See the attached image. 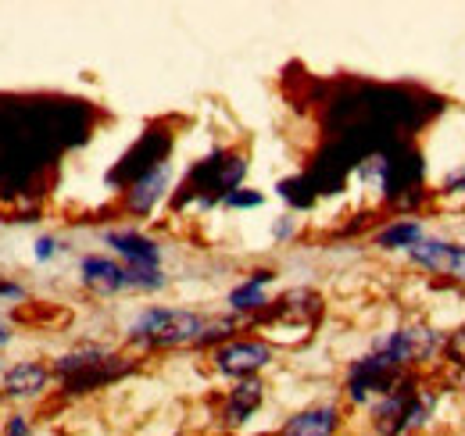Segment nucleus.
<instances>
[{"mask_svg": "<svg viewBox=\"0 0 465 436\" xmlns=\"http://www.w3.org/2000/svg\"><path fill=\"white\" fill-rule=\"evenodd\" d=\"M169 151H173V133H169L165 125H151V129L122 154V162L104 175V183H108L112 190H125V186H133L140 175H147L151 168L169 162Z\"/></svg>", "mask_w": 465, "mask_h": 436, "instance_id": "3", "label": "nucleus"}, {"mask_svg": "<svg viewBox=\"0 0 465 436\" xmlns=\"http://www.w3.org/2000/svg\"><path fill=\"white\" fill-rule=\"evenodd\" d=\"M79 282H83V290H90L97 297H118V293H125V265L108 254H83Z\"/></svg>", "mask_w": 465, "mask_h": 436, "instance_id": "11", "label": "nucleus"}, {"mask_svg": "<svg viewBox=\"0 0 465 436\" xmlns=\"http://www.w3.org/2000/svg\"><path fill=\"white\" fill-rule=\"evenodd\" d=\"M243 175H247V158L215 147L208 158H201L193 164L186 172V179L179 183V190L173 197V212H186L190 204H197L201 212L223 208V201L230 197L232 190L243 186Z\"/></svg>", "mask_w": 465, "mask_h": 436, "instance_id": "1", "label": "nucleus"}, {"mask_svg": "<svg viewBox=\"0 0 465 436\" xmlns=\"http://www.w3.org/2000/svg\"><path fill=\"white\" fill-rule=\"evenodd\" d=\"M262 401H265V382L258 380V376L240 380L230 393H226V401H223V426H226V430L247 426L251 415L262 408Z\"/></svg>", "mask_w": 465, "mask_h": 436, "instance_id": "14", "label": "nucleus"}, {"mask_svg": "<svg viewBox=\"0 0 465 436\" xmlns=\"http://www.w3.org/2000/svg\"><path fill=\"white\" fill-rule=\"evenodd\" d=\"M0 301L4 304H22V301H29V286L11 279V275H0Z\"/></svg>", "mask_w": 465, "mask_h": 436, "instance_id": "20", "label": "nucleus"}, {"mask_svg": "<svg viewBox=\"0 0 465 436\" xmlns=\"http://www.w3.org/2000/svg\"><path fill=\"white\" fill-rule=\"evenodd\" d=\"M341 422H344V415L337 404H315V408H304V411L291 415L280 426V436H337Z\"/></svg>", "mask_w": 465, "mask_h": 436, "instance_id": "15", "label": "nucleus"}, {"mask_svg": "<svg viewBox=\"0 0 465 436\" xmlns=\"http://www.w3.org/2000/svg\"><path fill=\"white\" fill-rule=\"evenodd\" d=\"M437 332L426 326H405V329H394V332H387V336H380L376 343H372V351H380V354H387L398 369H405L411 362H419V358H430L433 351H437Z\"/></svg>", "mask_w": 465, "mask_h": 436, "instance_id": "9", "label": "nucleus"}, {"mask_svg": "<svg viewBox=\"0 0 465 436\" xmlns=\"http://www.w3.org/2000/svg\"><path fill=\"white\" fill-rule=\"evenodd\" d=\"M272 358H276V351H272V343L269 340H226V343H219L215 351H212V369L219 372V376H226V380H251V376H258L265 365H272Z\"/></svg>", "mask_w": 465, "mask_h": 436, "instance_id": "4", "label": "nucleus"}, {"mask_svg": "<svg viewBox=\"0 0 465 436\" xmlns=\"http://www.w3.org/2000/svg\"><path fill=\"white\" fill-rule=\"evenodd\" d=\"M136 369V362L133 358H122L115 351H108L104 358H97V362H90V365H83L75 376H68V380H61V397H83V393H94V390H104V386H112L118 382L122 376H129Z\"/></svg>", "mask_w": 465, "mask_h": 436, "instance_id": "7", "label": "nucleus"}, {"mask_svg": "<svg viewBox=\"0 0 465 436\" xmlns=\"http://www.w3.org/2000/svg\"><path fill=\"white\" fill-rule=\"evenodd\" d=\"M11 340H15V326L0 322V351H4V347H11Z\"/></svg>", "mask_w": 465, "mask_h": 436, "instance_id": "23", "label": "nucleus"}, {"mask_svg": "<svg viewBox=\"0 0 465 436\" xmlns=\"http://www.w3.org/2000/svg\"><path fill=\"white\" fill-rule=\"evenodd\" d=\"M276 282V272L272 269H254V272L247 275L243 282H236L230 290V297H226V304H230V312L240 319V315H262V312H269V286Z\"/></svg>", "mask_w": 465, "mask_h": 436, "instance_id": "13", "label": "nucleus"}, {"mask_svg": "<svg viewBox=\"0 0 465 436\" xmlns=\"http://www.w3.org/2000/svg\"><path fill=\"white\" fill-rule=\"evenodd\" d=\"M54 372L40 358H22L0 372V397L4 401H36L51 390Z\"/></svg>", "mask_w": 465, "mask_h": 436, "instance_id": "6", "label": "nucleus"}, {"mask_svg": "<svg viewBox=\"0 0 465 436\" xmlns=\"http://www.w3.org/2000/svg\"><path fill=\"white\" fill-rule=\"evenodd\" d=\"M398 372H401V369H398V365H394L387 354L372 351V354H365V358L351 362L344 390H348V397L354 401V404H369L376 393L383 397V393H391V390H394Z\"/></svg>", "mask_w": 465, "mask_h": 436, "instance_id": "5", "label": "nucleus"}, {"mask_svg": "<svg viewBox=\"0 0 465 436\" xmlns=\"http://www.w3.org/2000/svg\"><path fill=\"white\" fill-rule=\"evenodd\" d=\"M101 240H104V247L115 251V258L129 269H162V258H165L162 243L154 236L140 233V229H108Z\"/></svg>", "mask_w": 465, "mask_h": 436, "instance_id": "8", "label": "nucleus"}, {"mask_svg": "<svg viewBox=\"0 0 465 436\" xmlns=\"http://www.w3.org/2000/svg\"><path fill=\"white\" fill-rule=\"evenodd\" d=\"M4 369H7V365H4V358H0V372H4Z\"/></svg>", "mask_w": 465, "mask_h": 436, "instance_id": "24", "label": "nucleus"}, {"mask_svg": "<svg viewBox=\"0 0 465 436\" xmlns=\"http://www.w3.org/2000/svg\"><path fill=\"white\" fill-rule=\"evenodd\" d=\"M61 251H64V240L54 236V233H40V236L33 240V258H36L40 265H51Z\"/></svg>", "mask_w": 465, "mask_h": 436, "instance_id": "19", "label": "nucleus"}, {"mask_svg": "<svg viewBox=\"0 0 465 436\" xmlns=\"http://www.w3.org/2000/svg\"><path fill=\"white\" fill-rule=\"evenodd\" d=\"M276 193H280V197L291 204L293 212H308V208L315 204V197H319L308 175H291V179H280Z\"/></svg>", "mask_w": 465, "mask_h": 436, "instance_id": "17", "label": "nucleus"}, {"mask_svg": "<svg viewBox=\"0 0 465 436\" xmlns=\"http://www.w3.org/2000/svg\"><path fill=\"white\" fill-rule=\"evenodd\" d=\"M262 204H265V193H262V190H247V186L232 190L230 197L223 201L226 212H254V208H262Z\"/></svg>", "mask_w": 465, "mask_h": 436, "instance_id": "18", "label": "nucleus"}, {"mask_svg": "<svg viewBox=\"0 0 465 436\" xmlns=\"http://www.w3.org/2000/svg\"><path fill=\"white\" fill-rule=\"evenodd\" d=\"M0 436H33L29 415H25V411H11V415L4 419V433Z\"/></svg>", "mask_w": 465, "mask_h": 436, "instance_id": "21", "label": "nucleus"}, {"mask_svg": "<svg viewBox=\"0 0 465 436\" xmlns=\"http://www.w3.org/2000/svg\"><path fill=\"white\" fill-rule=\"evenodd\" d=\"M408 258L430 272H451L465 279V247L462 243H448V240H430L422 236L415 247H408Z\"/></svg>", "mask_w": 465, "mask_h": 436, "instance_id": "12", "label": "nucleus"}, {"mask_svg": "<svg viewBox=\"0 0 465 436\" xmlns=\"http://www.w3.org/2000/svg\"><path fill=\"white\" fill-rule=\"evenodd\" d=\"M169 190H173V162H162L147 175H140L133 186L122 190V208L136 218L154 215V208L169 197Z\"/></svg>", "mask_w": 465, "mask_h": 436, "instance_id": "10", "label": "nucleus"}, {"mask_svg": "<svg viewBox=\"0 0 465 436\" xmlns=\"http://www.w3.org/2000/svg\"><path fill=\"white\" fill-rule=\"evenodd\" d=\"M422 236H426V233H422V222H419V218H398V222H391V225H383V229L376 233V247H380V251H408V247H415Z\"/></svg>", "mask_w": 465, "mask_h": 436, "instance_id": "16", "label": "nucleus"}, {"mask_svg": "<svg viewBox=\"0 0 465 436\" xmlns=\"http://www.w3.org/2000/svg\"><path fill=\"white\" fill-rule=\"evenodd\" d=\"M208 315L190 312V308H143L129 326H125V340L136 351H173V347H190L201 343L204 329H208Z\"/></svg>", "mask_w": 465, "mask_h": 436, "instance_id": "2", "label": "nucleus"}, {"mask_svg": "<svg viewBox=\"0 0 465 436\" xmlns=\"http://www.w3.org/2000/svg\"><path fill=\"white\" fill-rule=\"evenodd\" d=\"M293 236H297V218L293 215H280L272 222V240L276 243H291Z\"/></svg>", "mask_w": 465, "mask_h": 436, "instance_id": "22", "label": "nucleus"}]
</instances>
